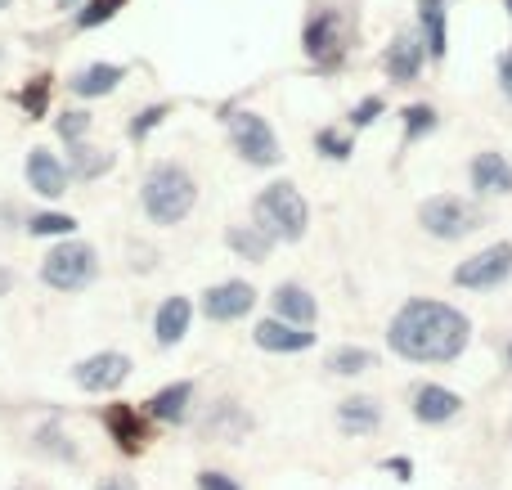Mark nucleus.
Wrapping results in <instances>:
<instances>
[{"mask_svg": "<svg viewBox=\"0 0 512 490\" xmlns=\"http://www.w3.org/2000/svg\"><path fill=\"white\" fill-rule=\"evenodd\" d=\"M472 338V324L459 306L450 302H432V297H414L396 311L387 329V342L400 360H414V365H450L463 356Z\"/></svg>", "mask_w": 512, "mask_h": 490, "instance_id": "f257e3e1", "label": "nucleus"}, {"mask_svg": "<svg viewBox=\"0 0 512 490\" xmlns=\"http://www.w3.org/2000/svg\"><path fill=\"white\" fill-rule=\"evenodd\" d=\"M144 212H149L153 225H180L198 203V185L180 162H158V167L144 176Z\"/></svg>", "mask_w": 512, "mask_h": 490, "instance_id": "f03ea898", "label": "nucleus"}, {"mask_svg": "<svg viewBox=\"0 0 512 490\" xmlns=\"http://www.w3.org/2000/svg\"><path fill=\"white\" fill-rule=\"evenodd\" d=\"M252 212H256V230H265L274 243H297L301 234H306V225H310L306 198H301V189L288 185V180L265 185L261 194H256Z\"/></svg>", "mask_w": 512, "mask_h": 490, "instance_id": "7ed1b4c3", "label": "nucleus"}, {"mask_svg": "<svg viewBox=\"0 0 512 490\" xmlns=\"http://www.w3.org/2000/svg\"><path fill=\"white\" fill-rule=\"evenodd\" d=\"M99 275V257L90 243H59V248L50 252V257L41 261V279L45 288H54V293H81V288H90Z\"/></svg>", "mask_w": 512, "mask_h": 490, "instance_id": "20e7f679", "label": "nucleus"}, {"mask_svg": "<svg viewBox=\"0 0 512 490\" xmlns=\"http://www.w3.org/2000/svg\"><path fill=\"white\" fill-rule=\"evenodd\" d=\"M418 225H423L432 239L454 243V239H468V234L481 225V207L468 203V198H459V194H436L418 207Z\"/></svg>", "mask_w": 512, "mask_h": 490, "instance_id": "39448f33", "label": "nucleus"}, {"mask_svg": "<svg viewBox=\"0 0 512 490\" xmlns=\"http://www.w3.org/2000/svg\"><path fill=\"white\" fill-rule=\"evenodd\" d=\"M230 140H234V149H239V158L252 162V167H274V162L283 158L279 135H274L270 122H265L261 113H252V108L230 113Z\"/></svg>", "mask_w": 512, "mask_h": 490, "instance_id": "423d86ee", "label": "nucleus"}, {"mask_svg": "<svg viewBox=\"0 0 512 490\" xmlns=\"http://www.w3.org/2000/svg\"><path fill=\"white\" fill-rule=\"evenodd\" d=\"M508 275H512V243H490V248H481L477 257L459 261L454 284L472 288V293H486V288L508 284Z\"/></svg>", "mask_w": 512, "mask_h": 490, "instance_id": "0eeeda50", "label": "nucleus"}, {"mask_svg": "<svg viewBox=\"0 0 512 490\" xmlns=\"http://www.w3.org/2000/svg\"><path fill=\"white\" fill-rule=\"evenodd\" d=\"M131 369H135L131 356H122V351H95V356L72 365V383L90 396H104V392H117L131 378Z\"/></svg>", "mask_w": 512, "mask_h": 490, "instance_id": "6e6552de", "label": "nucleus"}, {"mask_svg": "<svg viewBox=\"0 0 512 490\" xmlns=\"http://www.w3.org/2000/svg\"><path fill=\"white\" fill-rule=\"evenodd\" d=\"M256 306V288L248 284V279H225V284H212L203 293V315L212 324H234L243 320Z\"/></svg>", "mask_w": 512, "mask_h": 490, "instance_id": "1a4fd4ad", "label": "nucleus"}, {"mask_svg": "<svg viewBox=\"0 0 512 490\" xmlns=\"http://www.w3.org/2000/svg\"><path fill=\"white\" fill-rule=\"evenodd\" d=\"M409 410H414V419H418V423L436 428V423L459 419L463 396H459V392H450V387H441V383H418V387H414V396H409Z\"/></svg>", "mask_w": 512, "mask_h": 490, "instance_id": "9d476101", "label": "nucleus"}, {"mask_svg": "<svg viewBox=\"0 0 512 490\" xmlns=\"http://www.w3.org/2000/svg\"><path fill=\"white\" fill-rule=\"evenodd\" d=\"M252 342L261 351H274V356H297V351L315 347V333L297 329V324H283V320H261L252 329Z\"/></svg>", "mask_w": 512, "mask_h": 490, "instance_id": "9b49d317", "label": "nucleus"}, {"mask_svg": "<svg viewBox=\"0 0 512 490\" xmlns=\"http://www.w3.org/2000/svg\"><path fill=\"white\" fill-rule=\"evenodd\" d=\"M27 185L36 189L41 198H63L68 194V167L54 158L50 149H32L27 153Z\"/></svg>", "mask_w": 512, "mask_h": 490, "instance_id": "f8f14e48", "label": "nucleus"}, {"mask_svg": "<svg viewBox=\"0 0 512 490\" xmlns=\"http://www.w3.org/2000/svg\"><path fill=\"white\" fill-rule=\"evenodd\" d=\"M104 428H108V437L126 450V455H140V450L149 446V428H144V419H140V410H135V405H108V410H104Z\"/></svg>", "mask_w": 512, "mask_h": 490, "instance_id": "ddd939ff", "label": "nucleus"}, {"mask_svg": "<svg viewBox=\"0 0 512 490\" xmlns=\"http://www.w3.org/2000/svg\"><path fill=\"white\" fill-rule=\"evenodd\" d=\"M337 428L346 437H373L382 428V401L378 396H346L337 405Z\"/></svg>", "mask_w": 512, "mask_h": 490, "instance_id": "4468645a", "label": "nucleus"}, {"mask_svg": "<svg viewBox=\"0 0 512 490\" xmlns=\"http://www.w3.org/2000/svg\"><path fill=\"white\" fill-rule=\"evenodd\" d=\"M423 59H427V41H418L414 32H400L396 41L387 45V77L391 81H414L423 72Z\"/></svg>", "mask_w": 512, "mask_h": 490, "instance_id": "2eb2a0df", "label": "nucleus"}, {"mask_svg": "<svg viewBox=\"0 0 512 490\" xmlns=\"http://www.w3.org/2000/svg\"><path fill=\"white\" fill-rule=\"evenodd\" d=\"M149 414L158 423H171V428L189 423V414H194V383H189V378H180V383H167L149 401Z\"/></svg>", "mask_w": 512, "mask_h": 490, "instance_id": "dca6fc26", "label": "nucleus"}, {"mask_svg": "<svg viewBox=\"0 0 512 490\" xmlns=\"http://www.w3.org/2000/svg\"><path fill=\"white\" fill-rule=\"evenodd\" d=\"M189 320H194V302H189V297H167V302L158 306V315H153V338H158V347L185 342Z\"/></svg>", "mask_w": 512, "mask_h": 490, "instance_id": "f3484780", "label": "nucleus"}, {"mask_svg": "<svg viewBox=\"0 0 512 490\" xmlns=\"http://www.w3.org/2000/svg\"><path fill=\"white\" fill-rule=\"evenodd\" d=\"M270 302H274V320L297 324V329H310V324H315V315H319L315 297H310L301 284H279Z\"/></svg>", "mask_w": 512, "mask_h": 490, "instance_id": "a211bd4d", "label": "nucleus"}, {"mask_svg": "<svg viewBox=\"0 0 512 490\" xmlns=\"http://www.w3.org/2000/svg\"><path fill=\"white\" fill-rule=\"evenodd\" d=\"M468 176H472V189H477V194H512V167H508L504 153H495V149L477 153Z\"/></svg>", "mask_w": 512, "mask_h": 490, "instance_id": "6ab92c4d", "label": "nucleus"}, {"mask_svg": "<svg viewBox=\"0 0 512 490\" xmlns=\"http://www.w3.org/2000/svg\"><path fill=\"white\" fill-rule=\"evenodd\" d=\"M122 81H126L122 63H90V68H81L77 77L68 81V90L81 95V99H99V95H113Z\"/></svg>", "mask_w": 512, "mask_h": 490, "instance_id": "aec40b11", "label": "nucleus"}, {"mask_svg": "<svg viewBox=\"0 0 512 490\" xmlns=\"http://www.w3.org/2000/svg\"><path fill=\"white\" fill-rule=\"evenodd\" d=\"M203 432H207L212 441H243V437L252 432V414L243 410L239 401H221L212 414H207Z\"/></svg>", "mask_w": 512, "mask_h": 490, "instance_id": "412c9836", "label": "nucleus"}, {"mask_svg": "<svg viewBox=\"0 0 512 490\" xmlns=\"http://www.w3.org/2000/svg\"><path fill=\"white\" fill-rule=\"evenodd\" d=\"M113 153L108 149H90V144H68V176H81V180H95L104 171H113Z\"/></svg>", "mask_w": 512, "mask_h": 490, "instance_id": "4be33fe9", "label": "nucleus"}, {"mask_svg": "<svg viewBox=\"0 0 512 490\" xmlns=\"http://www.w3.org/2000/svg\"><path fill=\"white\" fill-rule=\"evenodd\" d=\"M328 374L337 378H355V374H369V369H378V356H373L369 347H337L328 351Z\"/></svg>", "mask_w": 512, "mask_h": 490, "instance_id": "5701e85b", "label": "nucleus"}, {"mask_svg": "<svg viewBox=\"0 0 512 490\" xmlns=\"http://www.w3.org/2000/svg\"><path fill=\"white\" fill-rule=\"evenodd\" d=\"M225 239H230V248L239 252L243 261H265L270 257V248H274V239L265 230H256V225H234Z\"/></svg>", "mask_w": 512, "mask_h": 490, "instance_id": "b1692460", "label": "nucleus"}, {"mask_svg": "<svg viewBox=\"0 0 512 490\" xmlns=\"http://www.w3.org/2000/svg\"><path fill=\"white\" fill-rule=\"evenodd\" d=\"M337 27H342V18L333 14V9H324L319 18H310V27H306V54L310 59H324L328 50L337 45Z\"/></svg>", "mask_w": 512, "mask_h": 490, "instance_id": "393cba45", "label": "nucleus"}, {"mask_svg": "<svg viewBox=\"0 0 512 490\" xmlns=\"http://www.w3.org/2000/svg\"><path fill=\"white\" fill-rule=\"evenodd\" d=\"M423 36H427V54L432 59H445V5L441 0H423Z\"/></svg>", "mask_w": 512, "mask_h": 490, "instance_id": "a878e982", "label": "nucleus"}, {"mask_svg": "<svg viewBox=\"0 0 512 490\" xmlns=\"http://www.w3.org/2000/svg\"><path fill=\"white\" fill-rule=\"evenodd\" d=\"M77 230V221L63 212H36L27 216V234H36V239H45V234H72Z\"/></svg>", "mask_w": 512, "mask_h": 490, "instance_id": "bb28decb", "label": "nucleus"}, {"mask_svg": "<svg viewBox=\"0 0 512 490\" xmlns=\"http://www.w3.org/2000/svg\"><path fill=\"white\" fill-rule=\"evenodd\" d=\"M126 9V0H86V9L77 14V27H99V23H108V18H117Z\"/></svg>", "mask_w": 512, "mask_h": 490, "instance_id": "cd10ccee", "label": "nucleus"}, {"mask_svg": "<svg viewBox=\"0 0 512 490\" xmlns=\"http://www.w3.org/2000/svg\"><path fill=\"white\" fill-rule=\"evenodd\" d=\"M436 131V108L432 104H414L405 108V140H418V135Z\"/></svg>", "mask_w": 512, "mask_h": 490, "instance_id": "c85d7f7f", "label": "nucleus"}, {"mask_svg": "<svg viewBox=\"0 0 512 490\" xmlns=\"http://www.w3.org/2000/svg\"><path fill=\"white\" fill-rule=\"evenodd\" d=\"M36 441H41V450H54L59 459H77V446H72V437H63V428H41L36 432Z\"/></svg>", "mask_w": 512, "mask_h": 490, "instance_id": "c756f323", "label": "nucleus"}, {"mask_svg": "<svg viewBox=\"0 0 512 490\" xmlns=\"http://www.w3.org/2000/svg\"><path fill=\"white\" fill-rule=\"evenodd\" d=\"M315 149L324 153V158H351V140H346V135H337V131H319L315 135Z\"/></svg>", "mask_w": 512, "mask_h": 490, "instance_id": "7c9ffc66", "label": "nucleus"}, {"mask_svg": "<svg viewBox=\"0 0 512 490\" xmlns=\"http://www.w3.org/2000/svg\"><path fill=\"white\" fill-rule=\"evenodd\" d=\"M54 126H59V135H63L68 144H81V135L90 131V113H63Z\"/></svg>", "mask_w": 512, "mask_h": 490, "instance_id": "2f4dec72", "label": "nucleus"}, {"mask_svg": "<svg viewBox=\"0 0 512 490\" xmlns=\"http://www.w3.org/2000/svg\"><path fill=\"white\" fill-rule=\"evenodd\" d=\"M167 113H171V104H153V108H144V113L131 122V135H135V140H144V135H149L153 126H162V117H167Z\"/></svg>", "mask_w": 512, "mask_h": 490, "instance_id": "473e14b6", "label": "nucleus"}, {"mask_svg": "<svg viewBox=\"0 0 512 490\" xmlns=\"http://www.w3.org/2000/svg\"><path fill=\"white\" fill-rule=\"evenodd\" d=\"M45 99H50V77H36V86L23 90V108L32 117H41L45 113Z\"/></svg>", "mask_w": 512, "mask_h": 490, "instance_id": "72a5a7b5", "label": "nucleus"}, {"mask_svg": "<svg viewBox=\"0 0 512 490\" xmlns=\"http://www.w3.org/2000/svg\"><path fill=\"white\" fill-rule=\"evenodd\" d=\"M378 117H382V99L369 95V99H360V104H355L351 126H369V122H378Z\"/></svg>", "mask_w": 512, "mask_h": 490, "instance_id": "f704fd0d", "label": "nucleus"}, {"mask_svg": "<svg viewBox=\"0 0 512 490\" xmlns=\"http://www.w3.org/2000/svg\"><path fill=\"white\" fill-rule=\"evenodd\" d=\"M198 490H243L234 482L230 473H216V468H207V473H198Z\"/></svg>", "mask_w": 512, "mask_h": 490, "instance_id": "c9c22d12", "label": "nucleus"}, {"mask_svg": "<svg viewBox=\"0 0 512 490\" xmlns=\"http://www.w3.org/2000/svg\"><path fill=\"white\" fill-rule=\"evenodd\" d=\"M499 81H504V95L512 99V50L499 59Z\"/></svg>", "mask_w": 512, "mask_h": 490, "instance_id": "e433bc0d", "label": "nucleus"}, {"mask_svg": "<svg viewBox=\"0 0 512 490\" xmlns=\"http://www.w3.org/2000/svg\"><path fill=\"white\" fill-rule=\"evenodd\" d=\"M387 468H391V473H400V482H409V477H414V464H409V459H387Z\"/></svg>", "mask_w": 512, "mask_h": 490, "instance_id": "4c0bfd02", "label": "nucleus"}, {"mask_svg": "<svg viewBox=\"0 0 512 490\" xmlns=\"http://www.w3.org/2000/svg\"><path fill=\"white\" fill-rule=\"evenodd\" d=\"M99 490H140V486H135L131 477H108V482L99 486Z\"/></svg>", "mask_w": 512, "mask_h": 490, "instance_id": "58836bf2", "label": "nucleus"}, {"mask_svg": "<svg viewBox=\"0 0 512 490\" xmlns=\"http://www.w3.org/2000/svg\"><path fill=\"white\" fill-rule=\"evenodd\" d=\"M54 5H59V9H77L81 0H54Z\"/></svg>", "mask_w": 512, "mask_h": 490, "instance_id": "ea45409f", "label": "nucleus"}, {"mask_svg": "<svg viewBox=\"0 0 512 490\" xmlns=\"http://www.w3.org/2000/svg\"><path fill=\"white\" fill-rule=\"evenodd\" d=\"M5 288H9V275H5V270H0V293H5Z\"/></svg>", "mask_w": 512, "mask_h": 490, "instance_id": "a19ab883", "label": "nucleus"}, {"mask_svg": "<svg viewBox=\"0 0 512 490\" xmlns=\"http://www.w3.org/2000/svg\"><path fill=\"white\" fill-rule=\"evenodd\" d=\"M0 9H9V0H0Z\"/></svg>", "mask_w": 512, "mask_h": 490, "instance_id": "79ce46f5", "label": "nucleus"}, {"mask_svg": "<svg viewBox=\"0 0 512 490\" xmlns=\"http://www.w3.org/2000/svg\"><path fill=\"white\" fill-rule=\"evenodd\" d=\"M508 14H512V0H508Z\"/></svg>", "mask_w": 512, "mask_h": 490, "instance_id": "37998d69", "label": "nucleus"}, {"mask_svg": "<svg viewBox=\"0 0 512 490\" xmlns=\"http://www.w3.org/2000/svg\"><path fill=\"white\" fill-rule=\"evenodd\" d=\"M508 360H512V351H508Z\"/></svg>", "mask_w": 512, "mask_h": 490, "instance_id": "c03bdc74", "label": "nucleus"}]
</instances>
